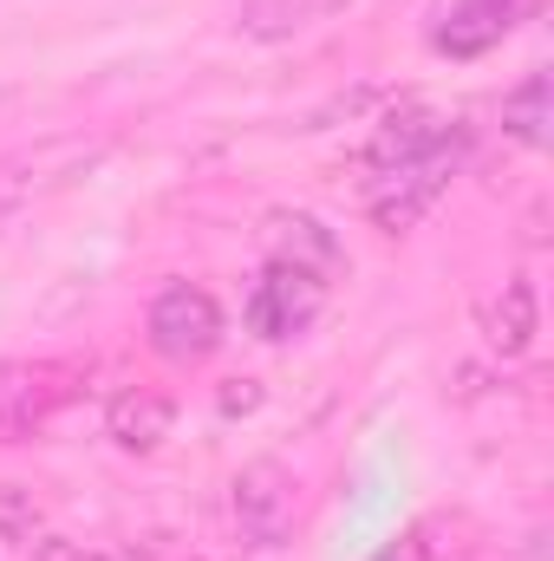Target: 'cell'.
Returning <instances> with one entry per match:
<instances>
[{
  "label": "cell",
  "mask_w": 554,
  "mask_h": 561,
  "mask_svg": "<svg viewBox=\"0 0 554 561\" xmlns=\"http://www.w3.org/2000/svg\"><path fill=\"white\" fill-rule=\"evenodd\" d=\"M143 340L170 366H203L222 346V307H216V294L196 287V280H170L150 300V313H143Z\"/></svg>",
  "instance_id": "1"
},
{
  "label": "cell",
  "mask_w": 554,
  "mask_h": 561,
  "mask_svg": "<svg viewBox=\"0 0 554 561\" xmlns=\"http://www.w3.org/2000/svg\"><path fill=\"white\" fill-rule=\"evenodd\" d=\"M229 510H235V529L249 549H287L293 529H300V483L293 470L275 457H255L235 470L229 483Z\"/></svg>",
  "instance_id": "2"
},
{
  "label": "cell",
  "mask_w": 554,
  "mask_h": 561,
  "mask_svg": "<svg viewBox=\"0 0 554 561\" xmlns=\"http://www.w3.org/2000/svg\"><path fill=\"white\" fill-rule=\"evenodd\" d=\"M326 280L333 275L275 255V262L262 268V280H255V294H249V327H255L262 340H300V333L313 327V313L326 307Z\"/></svg>",
  "instance_id": "3"
},
{
  "label": "cell",
  "mask_w": 554,
  "mask_h": 561,
  "mask_svg": "<svg viewBox=\"0 0 554 561\" xmlns=\"http://www.w3.org/2000/svg\"><path fill=\"white\" fill-rule=\"evenodd\" d=\"M457 163H463V144H443V150H430V157H417V163H399V170H379L385 183L372 190V222L392 229V236L412 229L417 216L450 190Z\"/></svg>",
  "instance_id": "4"
},
{
  "label": "cell",
  "mask_w": 554,
  "mask_h": 561,
  "mask_svg": "<svg viewBox=\"0 0 554 561\" xmlns=\"http://www.w3.org/2000/svg\"><path fill=\"white\" fill-rule=\"evenodd\" d=\"M59 399H66L59 366H33V359L0 366V444L33 437L39 424L53 419V405H59Z\"/></svg>",
  "instance_id": "5"
},
{
  "label": "cell",
  "mask_w": 554,
  "mask_h": 561,
  "mask_svg": "<svg viewBox=\"0 0 554 561\" xmlns=\"http://www.w3.org/2000/svg\"><path fill=\"white\" fill-rule=\"evenodd\" d=\"M522 20V0H457L437 26V53L450 59H483L489 46L509 39V26Z\"/></svg>",
  "instance_id": "6"
},
{
  "label": "cell",
  "mask_w": 554,
  "mask_h": 561,
  "mask_svg": "<svg viewBox=\"0 0 554 561\" xmlns=\"http://www.w3.org/2000/svg\"><path fill=\"white\" fill-rule=\"evenodd\" d=\"M353 0H242L235 7V26L262 46H280V39H300L313 26H326L333 13H346Z\"/></svg>",
  "instance_id": "7"
},
{
  "label": "cell",
  "mask_w": 554,
  "mask_h": 561,
  "mask_svg": "<svg viewBox=\"0 0 554 561\" xmlns=\"http://www.w3.org/2000/svg\"><path fill=\"white\" fill-rule=\"evenodd\" d=\"M170 424H176V399H170V392H150V386L118 392L112 412H105L112 444H125V450H157V444L170 437Z\"/></svg>",
  "instance_id": "8"
},
{
  "label": "cell",
  "mask_w": 554,
  "mask_h": 561,
  "mask_svg": "<svg viewBox=\"0 0 554 561\" xmlns=\"http://www.w3.org/2000/svg\"><path fill=\"white\" fill-rule=\"evenodd\" d=\"M483 333H489V346L496 353H529L535 346V333H542V307H535V287L516 275L496 300H489V313H483Z\"/></svg>",
  "instance_id": "9"
},
{
  "label": "cell",
  "mask_w": 554,
  "mask_h": 561,
  "mask_svg": "<svg viewBox=\"0 0 554 561\" xmlns=\"http://www.w3.org/2000/svg\"><path fill=\"white\" fill-rule=\"evenodd\" d=\"M503 131L516 144H529V150L549 138V72H529V79L503 99Z\"/></svg>",
  "instance_id": "10"
},
{
  "label": "cell",
  "mask_w": 554,
  "mask_h": 561,
  "mask_svg": "<svg viewBox=\"0 0 554 561\" xmlns=\"http://www.w3.org/2000/svg\"><path fill=\"white\" fill-rule=\"evenodd\" d=\"M372 561H437V549H430V529L417 523V529H405V536H392V542H385Z\"/></svg>",
  "instance_id": "11"
},
{
  "label": "cell",
  "mask_w": 554,
  "mask_h": 561,
  "mask_svg": "<svg viewBox=\"0 0 554 561\" xmlns=\"http://www.w3.org/2000/svg\"><path fill=\"white\" fill-rule=\"evenodd\" d=\"M0 561H7V536H0Z\"/></svg>",
  "instance_id": "12"
}]
</instances>
